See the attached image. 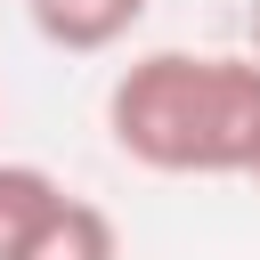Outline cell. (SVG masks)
Returning <instances> with one entry per match:
<instances>
[{
  "instance_id": "cell-1",
  "label": "cell",
  "mask_w": 260,
  "mask_h": 260,
  "mask_svg": "<svg viewBox=\"0 0 260 260\" xmlns=\"http://www.w3.org/2000/svg\"><path fill=\"white\" fill-rule=\"evenodd\" d=\"M106 138L162 179H236L260 146V57L146 49L106 89Z\"/></svg>"
},
{
  "instance_id": "cell-2",
  "label": "cell",
  "mask_w": 260,
  "mask_h": 260,
  "mask_svg": "<svg viewBox=\"0 0 260 260\" xmlns=\"http://www.w3.org/2000/svg\"><path fill=\"white\" fill-rule=\"evenodd\" d=\"M8 260H122V236H114V219H106L98 203L57 195V203L32 219V236H24Z\"/></svg>"
},
{
  "instance_id": "cell-3",
  "label": "cell",
  "mask_w": 260,
  "mask_h": 260,
  "mask_svg": "<svg viewBox=\"0 0 260 260\" xmlns=\"http://www.w3.org/2000/svg\"><path fill=\"white\" fill-rule=\"evenodd\" d=\"M146 8H154V0H41V8H32V24H41V41H49V49L98 57V49H114Z\"/></svg>"
},
{
  "instance_id": "cell-4",
  "label": "cell",
  "mask_w": 260,
  "mask_h": 260,
  "mask_svg": "<svg viewBox=\"0 0 260 260\" xmlns=\"http://www.w3.org/2000/svg\"><path fill=\"white\" fill-rule=\"evenodd\" d=\"M57 195H65V187H57L41 162H0V260L32 236V219H41Z\"/></svg>"
},
{
  "instance_id": "cell-5",
  "label": "cell",
  "mask_w": 260,
  "mask_h": 260,
  "mask_svg": "<svg viewBox=\"0 0 260 260\" xmlns=\"http://www.w3.org/2000/svg\"><path fill=\"white\" fill-rule=\"evenodd\" d=\"M252 57H260V0H252Z\"/></svg>"
},
{
  "instance_id": "cell-6",
  "label": "cell",
  "mask_w": 260,
  "mask_h": 260,
  "mask_svg": "<svg viewBox=\"0 0 260 260\" xmlns=\"http://www.w3.org/2000/svg\"><path fill=\"white\" fill-rule=\"evenodd\" d=\"M244 179H260V146H252V171H244Z\"/></svg>"
},
{
  "instance_id": "cell-7",
  "label": "cell",
  "mask_w": 260,
  "mask_h": 260,
  "mask_svg": "<svg viewBox=\"0 0 260 260\" xmlns=\"http://www.w3.org/2000/svg\"><path fill=\"white\" fill-rule=\"evenodd\" d=\"M24 8H41V0H24Z\"/></svg>"
}]
</instances>
